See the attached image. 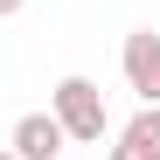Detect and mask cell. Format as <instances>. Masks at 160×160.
<instances>
[{"label": "cell", "mask_w": 160, "mask_h": 160, "mask_svg": "<svg viewBox=\"0 0 160 160\" xmlns=\"http://www.w3.org/2000/svg\"><path fill=\"white\" fill-rule=\"evenodd\" d=\"M112 160H160V104H139L132 112V125L118 132Z\"/></svg>", "instance_id": "obj_4"}, {"label": "cell", "mask_w": 160, "mask_h": 160, "mask_svg": "<svg viewBox=\"0 0 160 160\" xmlns=\"http://www.w3.org/2000/svg\"><path fill=\"white\" fill-rule=\"evenodd\" d=\"M118 63H125V84L139 91V104H160V35L153 28H132L125 49H118Z\"/></svg>", "instance_id": "obj_2"}, {"label": "cell", "mask_w": 160, "mask_h": 160, "mask_svg": "<svg viewBox=\"0 0 160 160\" xmlns=\"http://www.w3.org/2000/svg\"><path fill=\"white\" fill-rule=\"evenodd\" d=\"M14 160H63V125L56 112H28L14 125Z\"/></svg>", "instance_id": "obj_3"}, {"label": "cell", "mask_w": 160, "mask_h": 160, "mask_svg": "<svg viewBox=\"0 0 160 160\" xmlns=\"http://www.w3.org/2000/svg\"><path fill=\"white\" fill-rule=\"evenodd\" d=\"M49 112H56L63 139H77V146H98V139H104V125H112V112H104V91L91 84V77H63Z\"/></svg>", "instance_id": "obj_1"}, {"label": "cell", "mask_w": 160, "mask_h": 160, "mask_svg": "<svg viewBox=\"0 0 160 160\" xmlns=\"http://www.w3.org/2000/svg\"><path fill=\"white\" fill-rule=\"evenodd\" d=\"M21 7H28V0H0V14H21Z\"/></svg>", "instance_id": "obj_5"}, {"label": "cell", "mask_w": 160, "mask_h": 160, "mask_svg": "<svg viewBox=\"0 0 160 160\" xmlns=\"http://www.w3.org/2000/svg\"><path fill=\"white\" fill-rule=\"evenodd\" d=\"M0 160H14V146H7V153H0Z\"/></svg>", "instance_id": "obj_6"}]
</instances>
